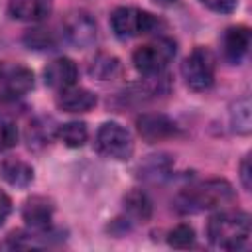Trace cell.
<instances>
[{
    "mask_svg": "<svg viewBox=\"0 0 252 252\" xmlns=\"http://www.w3.org/2000/svg\"><path fill=\"white\" fill-rule=\"evenodd\" d=\"M232 201H234V189L228 181L209 179V181L183 189L175 197L173 207L179 213H201V211L224 207Z\"/></svg>",
    "mask_w": 252,
    "mask_h": 252,
    "instance_id": "1",
    "label": "cell"
},
{
    "mask_svg": "<svg viewBox=\"0 0 252 252\" xmlns=\"http://www.w3.org/2000/svg\"><path fill=\"white\" fill-rule=\"evenodd\" d=\"M207 236L220 250H238L250 238V217L244 211L224 209L211 217Z\"/></svg>",
    "mask_w": 252,
    "mask_h": 252,
    "instance_id": "2",
    "label": "cell"
},
{
    "mask_svg": "<svg viewBox=\"0 0 252 252\" xmlns=\"http://www.w3.org/2000/svg\"><path fill=\"white\" fill-rule=\"evenodd\" d=\"M175 57V43L169 37H158L150 43L140 45L134 55V67L144 75V77H152V75H161L163 69L169 65V61Z\"/></svg>",
    "mask_w": 252,
    "mask_h": 252,
    "instance_id": "3",
    "label": "cell"
},
{
    "mask_svg": "<svg viewBox=\"0 0 252 252\" xmlns=\"http://www.w3.org/2000/svg\"><path fill=\"white\" fill-rule=\"evenodd\" d=\"M159 26V20H156L152 14L132 8V6H122L116 8L110 16V28L116 37L120 39H132L138 35L152 33Z\"/></svg>",
    "mask_w": 252,
    "mask_h": 252,
    "instance_id": "4",
    "label": "cell"
},
{
    "mask_svg": "<svg viewBox=\"0 0 252 252\" xmlns=\"http://www.w3.org/2000/svg\"><path fill=\"white\" fill-rule=\"evenodd\" d=\"M185 85L193 91H207L215 81V59L209 49L195 47L181 63Z\"/></svg>",
    "mask_w": 252,
    "mask_h": 252,
    "instance_id": "5",
    "label": "cell"
},
{
    "mask_svg": "<svg viewBox=\"0 0 252 252\" xmlns=\"http://www.w3.org/2000/svg\"><path fill=\"white\" fill-rule=\"evenodd\" d=\"M96 150L112 159H128L134 152L132 136L116 122H106L96 132Z\"/></svg>",
    "mask_w": 252,
    "mask_h": 252,
    "instance_id": "6",
    "label": "cell"
},
{
    "mask_svg": "<svg viewBox=\"0 0 252 252\" xmlns=\"http://www.w3.org/2000/svg\"><path fill=\"white\" fill-rule=\"evenodd\" d=\"M63 35L77 47H89L96 39V24L87 12H71L63 20Z\"/></svg>",
    "mask_w": 252,
    "mask_h": 252,
    "instance_id": "7",
    "label": "cell"
},
{
    "mask_svg": "<svg viewBox=\"0 0 252 252\" xmlns=\"http://www.w3.org/2000/svg\"><path fill=\"white\" fill-rule=\"evenodd\" d=\"M136 126H138V134L154 144V142H161L169 136L175 134V124L171 118H167L165 114H159V112H146L142 114L138 120H136Z\"/></svg>",
    "mask_w": 252,
    "mask_h": 252,
    "instance_id": "8",
    "label": "cell"
},
{
    "mask_svg": "<svg viewBox=\"0 0 252 252\" xmlns=\"http://www.w3.org/2000/svg\"><path fill=\"white\" fill-rule=\"evenodd\" d=\"M43 79H45V85L55 89V91H63L67 87H73L77 81V65L67 57L53 59L45 67Z\"/></svg>",
    "mask_w": 252,
    "mask_h": 252,
    "instance_id": "9",
    "label": "cell"
},
{
    "mask_svg": "<svg viewBox=\"0 0 252 252\" xmlns=\"http://www.w3.org/2000/svg\"><path fill=\"white\" fill-rule=\"evenodd\" d=\"M96 104V96L83 87H67L57 94V106L65 112H87Z\"/></svg>",
    "mask_w": 252,
    "mask_h": 252,
    "instance_id": "10",
    "label": "cell"
},
{
    "mask_svg": "<svg viewBox=\"0 0 252 252\" xmlns=\"http://www.w3.org/2000/svg\"><path fill=\"white\" fill-rule=\"evenodd\" d=\"M250 47V32L244 26H234L228 28L224 37H222V51L224 57L230 63H240V59L246 55Z\"/></svg>",
    "mask_w": 252,
    "mask_h": 252,
    "instance_id": "11",
    "label": "cell"
},
{
    "mask_svg": "<svg viewBox=\"0 0 252 252\" xmlns=\"http://www.w3.org/2000/svg\"><path fill=\"white\" fill-rule=\"evenodd\" d=\"M10 16L22 22H39L51 12V0H10Z\"/></svg>",
    "mask_w": 252,
    "mask_h": 252,
    "instance_id": "12",
    "label": "cell"
},
{
    "mask_svg": "<svg viewBox=\"0 0 252 252\" xmlns=\"http://www.w3.org/2000/svg\"><path fill=\"white\" fill-rule=\"evenodd\" d=\"M51 215H53L51 201L45 197H39V195L28 199L22 209V217L32 228H47L51 222Z\"/></svg>",
    "mask_w": 252,
    "mask_h": 252,
    "instance_id": "13",
    "label": "cell"
},
{
    "mask_svg": "<svg viewBox=\"0 0 252 252\" xmlns=\"http://www.w3.org/2000/svg\"><path fill=\"white\" fill-rule=\"evenodd\" d=\"M0 177L14 187H28L33 179V169L22 159L6 158L0 161Z\"/></svg>",
    "mask_w": 252,
    "mask_h": 252,
    "instance_id": "14",
    "label": "cell"
},
{
    "mask_svg": "<svg viewBox=\"0 0 252 252\" xmlns=\"http://www.w3.org/2000/svg\"><path fill=\"white\" fill-rule=\"evenodd\" d=\"M124 211L132 220H138V222L142 220L144 222L152 215V201L144 191L134 189L124 197Z\"/></svg>",
    "mask_w": 252,
    "mask_h": 252,
    "instance_id": "15",
    "label": "cell"
},
{
    "mask_svg": "<svg viewBox=\"0 0 252 252\" xmlns=\"http://www.w3.org/2000/svg\"><path fill=\"white\" fill-rule=\"evenodd\" d=\"M6 89L12 94H24L33 87V75L24 67H12L6 71Z\"/></svg>",
    "mask_w": 252,
    "mask_h": 252,
    "instance_id": "16",
    "label": "cell"
},
{
    "mask_svg": "<svg viewBox=\"0 0 252 252\" xmlns=\"http://www.w3.org/2000/svg\"><path fill=\"white\" fill-rule=\"evenodd\" d=\"M57 136H59V140H61L65 146H69V148H79V146H83V144L87 142L89 132H87L85 122H67V124H63V126L57 130Z\"/></svg>",
    "mask_w": 252,
    "mask_h": 252,
    "instance_id": "17",
    "label": "cell"
},
{
    "mask_svg": "<svg viewBox=\"0 0 252 252\" xmlns=\"http://www.w3.org/2000/svg\"><path fill=\"white\" fill-rule=\"evenodd\" d=\"M89 71H91L93 77H96V79H100V81H106V79H110V77H114V75L118 73V59L112 57V55L100 53V55H96V57L93 59Z\"/></svg>",
    "mask_w": 252,
    "mask_h": 252,
    "instance_id": "18",
    "label": "cell"
},
{
    "mask_svg": "<svg viewBox=\"0 0 252 252\" xmlns=\"http://www.w3.org/2000/svg\"><path fill=\"white\" fill-rule=\"evenodd\" d=\"M232 128L238 134H248L252 128V118H250V100L240 98L236 106L232 108Z\"/></svg>",
    "mask_w": 252,
    "mask_h": 252,
    "instance_id": "19",
    "label": "cell"
},
{
    "mask_svg": "<svg viewBox=\"0 0 252 252\" xmlns=\"http://www.w3.org/2000/svg\"><path fill=\"white\" fill-rule=\"evenodd\" d=\"M167 240L173 248H189L195 244V230L187 224H179L169 232Z\"/></svg>",
    "mask_w": 252,
    "mask_h": 252,
    "instance_id": "20",
    "label": "cell"
},
{
    "mask_svg": "<svg viewBox=\"0 0 252 252\" xmlns=\"http://www.w3.org/2000/svg\"><path fill=\"white\" fill-rule=\"evenodd\" d=\"M16 142H18L16 126L8 120H0V152H6L10 148H14Z\"/></svg>",
    "mask_w": 252,
    "mask_h": 252,
    "instance_id": "21",
    "label": "cell"
},
{
    "mask_svg": "<svg viewBox=\"0 0 252 252\" xmlns=\"http://www.w3.org/2000/svg\"><path fill=\"white\" fill-rule=\"evenodd\" d=\"M201 4L219 14H228L236 8V0H201Z\"/></svg>",
    "mask_w": 252,
    "mask_h": 252,
    "instance_id": "22",
    "label": "cell"
},
{
    "mask_svg": "<svg viewBox=\"0 0 252 252\" xmlns=\"http://www.w3.org/2000/svg\"><path fill=\"white\" fill-rule=\"evenodd\" d=\"M10 213H12V201H10V197L0 189V226L4 224V220L8 219Z\"/></svg>",
    "mask_w": 252,
    "mask_h": 252,
    "instance_id": "23",
    "label": "cell"
},
{
    "mask_svg": "<svg viewBox=\"0 0 252 252\" xmlns=\"http://www.w3.org/2000/svg\"><path fill=\"white\" fill-rule=\"evenodd\" d=\"M240 179H242L244 189H250V156H246L240 165Z\"/></svg>",
    "mask_w": 252,
    "mask_h": 252,
    "instance_id": "24",
    "label": "cell"
}]
</instances>
